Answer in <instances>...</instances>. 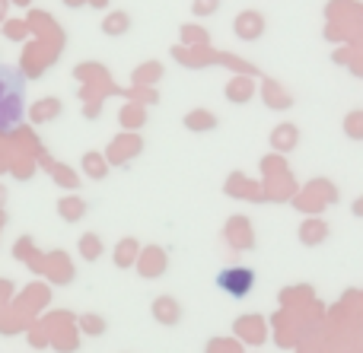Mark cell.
Returning <instances> with one entry per match:
<instances>
[{
	"label": "cell",
	"mask_w": 363,
	"mask_h": 353,
	"mask_svg": "<svg viewBox=\"0 0 363 353\" xmlns=\"http://www.w3.org/2000/svg\"><path fill=\"white\" fill-rule=\"evenodd\" d=\"M26 118V83L23 74L0 64V134H13Z\"/></svg>",
	"instance_id": "6da1fadb"
},
{
	"label": "cell",
	"mask_w": 363,
	"mask_h": 353,
	"mask_svg": "<svg viewBox=\"0 0 363 353\" xmlns=\"http://www.w3.org/2000/svg\"><path fill=\"white\" fill-rule=\"evenodd\" d=\"M213 284H217V290H223L226 296L245 299L252 290H255L258 274H255V267H249V265H230L213 277Z\"/></svg>",
	"instance_id": "7a4b0ae2"
},
{
	"label": "cell",
	"mask_w": 363,
	"mask_h": 353,
	"mask_svg": "<svg viewBox=\"0 0 363 353\" xmlns=\"http://www.w3.org/2000/svg\"><path fill=\"white\" fill-rule=\"evenodd\" d=\"M140 277H163L166 271H169V258H166V252L163 248H147L144 252V258H140Z\"/></svg>",
	"instance_id": "3957f363"
},
{
	"label": "cell",
	"mask_w": 363,
	"mask_h": 353,
	"mask_svg": "<svg viewBox=\"0 0 363 353\" xmlns=\"http://www.w3.org/2000/svg\"><path fill=\"white\" fill-rule=\"evenodd\" d=\"M153 318H157L160 325H166V328H176V325L182 322V306L172 296L153 299Z\"/></svg>",
	"instance_id": "277c9868"
},
{
	"label": "cell",
	"mask_w": 363,
	"mask_h": 353,
	"mask_svg": "<svg viewBox=\"0 0 363 353\" xmlns=\"http://www.w3.org/2000/svg\"><path fill=\"white\" fill-rule=\"evenodd\" d=\"M262 32H264V16H262V13L245 10L242 16L236 19V35L242 38V42H255Z\"/></svg>",
	"instance_id": "5b68a950"
},
{
	"label": "cell",
	"mask_w": 363,
	"mask_h": 353,
	"mask_svg": "<svg viewBox=\"0 0 363 353\" xmlns=\"http://www.w3.org/2000/svg\"><path fill=\"white\" fill-rule=\"evenodd\" d=\"M220 121L213 112H207V108H194V112L185 115V127L188 131H213Z\"/></svg>",
	"instance_id": "8992f818"
},
{
	"label": "cell",
	"mask_w": 363,
	"mask_h": 353,
	"mask_svg": "<svg viewBox=\"0 0 363 353\" xmlns=\"http://www.w3.org/2000/svg\"><path fill=\"white\" fill-rule=\"evenodd\" d=\"M57 214H61L64 223H77L86 216V201H80V197H61L57 201Z\"/></svg>",
	"instance_id": "52a82bcc"
},
{
	"label": "cell",
	"mask_w": 363,
	"mask_h": 353,
	"mask_svg": "<svg viewBox=\"0 0 363 353\" xmlns=\"http://www.w3.org/2000/svg\"><path fill=\"white\" fill-rule=\"evenodd\" d=\"M80 169H83V175L93 178V182H102V178L108 175V166H106V156H102V153H86Z\"/></svg>",
	"instance_id": "ba28073f"
},
{
	"label": "cell",
	"mask_w": 363,
	"mask_h": 353,
	"mask_svg": "<svg viewBox=\"0 0 363 353\" xmlns=\"http://www.w3.org/2000/svg\"><path fill=\"white\" fill-rule=\"evenodd\" d=\"M138 252H140L138 239H121L118 248H115V267H118V271H128V267L138 261Z\"/></svg>",
	"instance_id": "9c48e42d"
},
{
	"label": "cell",
	"mask_w": 363,
	"mask_h": 353,
	"mask_svg": "<svg viewBox=\"0 0 363 353\" xmlns=\"http://www.w3.org/2000/svg\"><path fill=\"white\" fill-rule=\"evenodd\" d=\"M77 248H80V258H83V261H99V255H102V239H99L96 233H86V236H80Z\"/></svg>",
	"instance_id": "30bf717a"
},
{
	"label": "cell",
	"mask_w": 363,
	"mask_h": 353,
	"mask_svg": "<svg viewBox=\"0 0 363 353\" xmlns=\"http://www.w3.org/2000/svg\"><path fill=\"white\" fill-rule=\"evenodd\" d=\"M325 236H328V229H325V223H303L300 226V242L303 245H322L325 242Z\"/></svg>",
	"instance_id": "8fae6325"
},
{
	"label": "cell",
	"mask_w": 363,
	"mask_h": 353,
	"mask_svg": "<svg viewBox=\"0 0 363 353\" xmlns=\"http://www.w3.org/2000/svg\"><path fill=\"white\" fill-rule=\"evenodd\" d=\"M61 108H64V105H61V102H57V99H45V102H38V105H32L29 118L42 125V121H51V118H57V115H61Z\"/></svg>",
	"instance_id": "7c38bea8"
},
{
	"label": "cell",
	"mask_w": 363,
	"mask_h": 353,
	"mask_svg": "<svg viewBox=\"0 0 363 353\" xmlns=\"http://www.w3.org/2000/svg\"><path fill=\"white\" fill-rule=\"evenodd\" d=\"M271 144H274V150L290 153L296 146V127H290V125L274 127V134H271Z\"/></svg>",
	"instance_id": "4fadbf2b"
},
{
	"label": "cell",
	"mask_w": 363,
	"mask_h": 353,
	"mask_svg": "<svg viewBox=\"0 0 363 353\" xmlns=\"http://www.w3.org/2000/svg\"><path fill=\"white\" fill-rule=\"evenodd\" d=\"M128 29H131V16H128V13H121V10L102 19V32H106V35H125Z\"/></svg>",
	"instance_id": "5bb4252c"
},
{
	"label": "cell",
	"mask_w": 363,
	"mask_h": 353,
	"mask_svg": "<svg viewBox=\"0 0 363 353\" xmlns=\"http://www.w3.org/2000/svg\"><path fill=\"white\" fill-rule=\"evenodd\" d=\"M80 331L89 337H99L108 331V325H106V318H99L96 312H86V316H80Z\"/></svg>",
	"instance_id": "9a60e30c"
},
{
	"label": "cell",
	"mask_w": 363,
	"mask_h": 353,
	"mask_svg": "<svg viewBox=\"0 0 363 353\" xmlns=\"http://www.w3.org/2000/svg\"><path fill=\"white\" fill-rule=\"evenodd\" d=\"M249 96H252V89L245 86V83H230V89H226V99H236V102H249Z\"/></svg>",
	"instance_id": "2e32d148"
},
{
	"label": "cell",
	"mask_w": 363,
	"mask_h": 353,
	"mask_svg": "<svg viewBox=\"0 0 363 353\" xmlns=\"http://www.w3.org/2000/svg\"><path fill=\"white\" fill-rule=\"evenodd\" d=\"M351 210H354V216H363V197H357V201L351 204Z\"/></svg>",
	"instance_id": "e0dca14e"
}]
</instances>
